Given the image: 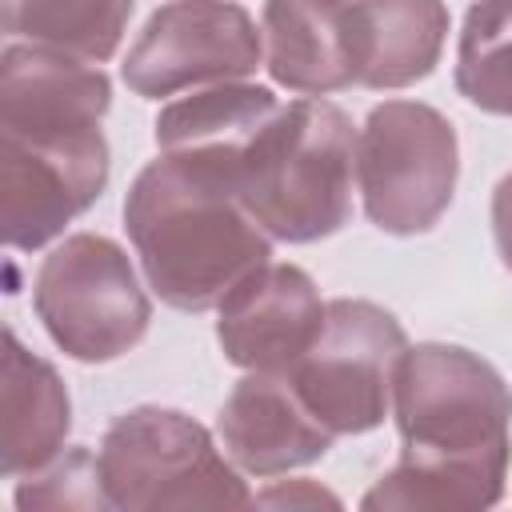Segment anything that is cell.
Here are the masks:
<instances>
[{
    "label": "cell",
    "instance_id": "18",
    "mask_svg": "<svg viewBox=\"0 0 512 512\" xmlns=\"http://www.w3.org/2000/svg\"><path fill=\"white\" fill-rule=\"evenodd\" d=\"M456 92L488 116H512V0H476L464 12Z\"/></svg>",
    "mask_w": 512,
    "mask_h": 512
},
{
    "label": "cell",
    "instance_id": "4",
    "mask_svg": "<svg viewBox=\"0 0 512 512\" xmlns=\"http://www.w3.org/2000/svg\"><path fill=\"white\" fill-rule=\"evenodd\" d=\"M96 460L108 508L120 512L252 504L232 456H224L212 432L180 408H128L108 424Z\"/></svg>",
    "mask_w": 512,
    "mask_h": 512
},
{
    "label": "cell",
    "instance_id": "12",
    "mask_svg": "<svg viewBox=\"0 0 512 512\" xmlns=\"http://www.w3.org/2000/svg\"><path fill=\"white\" fill-rule=\"evenodd\" d=\"M232 464L248 476H280L328 456L336 432L304 404L288 372H248L216 412Z\"/></svg>",
    "mask_w": 512,
    "mask_h": 512
},
{
    "label": "cell",
    "instance_id": "5",
    "mask_svg": "<svg viewBox=\"0 0 512 512\" xmlns=\"http://www.w3.org/2000/svg\"><path fill=\"white\" fill-rule=\"evenodd\" d=\"M32 308L48 340L80 364L120 360L152 324V300L128 252L100 232H72L40 260Z\"/></svg>",
    "mask_w": 512,
    "mask_h": 512
},
{
    "label": "cell",
    "instance_id": "13",
    "mask_svg": "<svg viewBox=\"0 0 512 512\" xmlns=\"http://www.w3.org/2000/svg\"><path fill=\"white\" fill-rule=\"evenodd\" d=\"M276 112H280V100L264 84H244V80L212 84L160 108L156 148L184 164L220 172L236 184L248 144Z\"/></svg>",
    "mask_w": 512,
    "mask_h": 512
},
{
    "label": "cell",
    "instance_id": "9",
    "mask_svg": "<svg viewBox=\"0 0 512 512\" xmlns=\"http://www.w3.org/2000/svg\"><path fill=\"white\" fill-rule=\"evenodd\" d=\"M112 156L104 128L68 140L0 132V232L16 252L56 240L108 188Z\"/></svg>",
    "mask_w": 512,
    "mask_h": 512
},
{
    "label": "cell",
    "instance_id": "1",
    "mask_svg": "<svg viewBox=\"0 0 512 512\" xmlns=\"http://www.w3.org/2000/svg\"><path fill=\"white\" fill-rule=\"evenodd\" d=\"M392 416L400 460L360 508L476 512L504 496L512 460V388L472 348L424 340L396 368Z\"/></svg>",
    "mask_w": 512,
    "mask_h": 512
},
{
    "label": "cell",
    "instance_id": "2",
    "mask_svg": "<svg viewBox=\"0 0 512 512\" xmlns=\"http://www.w3.org/2000/svg\"><path fill=\"white\" fill-rule=\"evenodd\" d=\"M124 228L148 288L180 312L216 308L272 260V236L236 184L164 152L136 172L124 196Z\"/></svg>",
    "mask_w": 512,
    "mask_h": 512
},
{
    "label": "cell",
    "instance_id": "21",
    "mask_svg": "<svg viewBox=\"0 0 512 512\" xmlns=\"http://www.w3.org/2000/svg\"><path fill=\"white\" fill-rule=\"evenodd\" d=\"M492 236H496V252L504 268L512 272V172L492 192Z\"/></svg>",
    "mask_w": 512,
    "mask_h": 512
},
{
    "label": "cell",
    "instance_id": "11",
    "mask_svg": "<svg viewBox=\"0 0 512 512\" xmlns=\"http://www.w3.org/2000/svg\"><path fill=\"white\" fill-rule=\"evenodd\" d=\"M112 108V80L100 64L48 44H8L0 52V132L68 140L100 132Z\"/></svg>",
    "mask_w": 512,
    "mask_h": 512
},
{
    "label": "cell",
    "instance_id": "16",
    "mask_svg": "<svg viewBox=\"0 0 512 512\" xmlns=\"http://www.w3.org/2000/svg\"><path fill=\"white\" fill-rule=\"evenodd\" d=\"M72 400L60 372L4 328V476L20 480L64 452Z\"/></svg>",
    "mask_w": 512,
    "mask_h": 512
},
{
    "label": "cell",
    "instance_id": "19",
    "mask_svg": "<svg viewBox=\"0 0 512 512\" xmlns=\"http://www.w3.org/2000/svg\"><path fill=\"white\" fill-rule=\"evenodd\" d=\"M12 500H16L20 512H32V508H64V512H68V508H76V512L108 508L100 460H96L84 444L64 448V452L52 456L44 468L20 476Z\"/></svg>",
    "mask_w": 512,
    "mask_h": 512
},
{
    "label": "cell",
    "instance_id": "7",
    "mask_svg": "<svg viewBox=\"0 0 512 512\" xmlns=\"http://www.w3.org/2000/svg\"><path fill=\"white\" fill-rule=\"evenodd\" d=\"M404 352L408 336L388 308L336 296L324 304V324L288 376L320 424L336 436H360L384 424Z\"/></svg>",
    "mask_w": 512,
    "mask_h": 512
},
{
    "label": "cell",
    "instance_id": "8",
    "mask_svg": "<svg viewBox=\"0 0 512 512\" xmlns=\"http://www.w3.org/2000/svg\"><path fill=\"white\" fill-rule=\"evenodd\" d=\"M256 20L232 0H172L148 16L120 76L144 100H164L200 84L244 80L260 68Z\"/></svg>",
    "mask_w": 512,
    "mask_h": 512
},
{
    "label": "cell",
    "instance_id": "20",
    "mask_svg": "<svg viewBox=\"0 0 512 512\" xmlns=\"http://www.w3.org/2000/svg\"><path fill=\"white\" fill-rule=\"evenodd\" d=\"M252 504H272V508H340V496H332L328 488H320L316 480H280L268 492H256Z\"/></svg>",
    "mask_w": 512,
    "mask_h": 512
},
{
    "label": "cell",
    "instance_id": "10",
    "mask_svg": "<svg viewBox=\"0 0 512 512\" xmlns=\"http://www.w3.org/2000/svg\"><path fill=\"white\" fill-rule=\"evenodd\" d=\"M324 324L316 280L296 264H260L216 304V340L244 372H292Z\"/></svg>",
    "mask_w": 512,
    "mask_h": 512
},
{
    "label": "cell",
    "instance_id": "17",
    "mask_svg": "<svg viewBox=\"0 0 512 512\" xmlns=\"http://www.w3.org/2000/svg\"><path fill=\"white\" fill-rule=\"evenodd\" d=\"M136 0H4L0 24L28 44L64 48L92 64L116 56Z\"/></svg>",
    "mask_w": 512,
    "mask_h": 512
},
{
    "label": "cell",
    "instance_id": "14",
    "mask_svg": "<svg viewBox=\"0 0 512 512\" xmlns=\"http://www.w3.org/2000/svg\"><path fill=\"white\" fill-rule=\"evenodd\" d=\"M268 76L300 96L356 84L352 0H264Z\"/></svg>",
    "mask_w": 512,
    "mask_h": 512
},
{
    "label": "cell",
    "instance_id": "15",
    "mask_svg": "<svg viewBox=\"0 0 512 512\" xmlns=\"http://www.w3.org/2000/svg\"><path fill=\"white\" fill-rule=\"evenodd\" d=\"M448 40L444 0H352L356 84L392 92L436 72Z\"/></svg>",
    "mask_w": 512,
    "mask_h": 512
},
{
    "label": "cell",
    "instance_id": "3",
    "mask_svg": "<svg viewBox=\"0 0 512 512\" xmlns=\"http://www.w3.org/2000/svg\"><path fill=\"white\" fill-rule=\"evenodd\" d=\"M356 140L352 116L332 100L300 96L280 104L240 160V200L284 244L340 232L352 216Z\"/></svg>",
    "mask_w": 512,
    "mask_h": 512
},
{
    "label": "cell",
    "instance_id": "6",
    "mask_svg": "<svg viewBox=\"0 0 512 512\" xmlns=\"http://www.w3.org/2000/svg\"><path fill=\"white\" fill-rule=\"evenodd\" d=\"M460 176L452 120L420 100H384L356 140V192L364 216L388 236H420L448 212Z\"/></svg>",
    "mask_w": 512,
    "mask_h": 512
}]
</instances>
